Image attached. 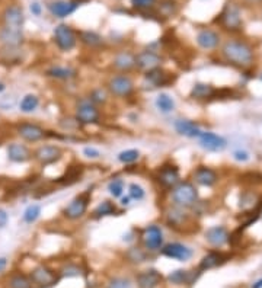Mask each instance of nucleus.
<instances>
[{
	"label": "nucleus",
	"instance_id": "nucleus-1",
	"mask_svg": "<svg viewBox=\"0 0 262 288\" xmlns=\"http://www.w3.org/2000/svg\"><path fill=\"white\" fill-rule=\"evenodd\" d=\"M221 54L224 60L235 67L248 69L254 64V48L245 41H227L221 48Z\"/></svg>",
	"mask_w": 262,
	"mask_h": 288
},
{
	"label": "nucleus",
	"instance_id": "nucleus-4",
	"mask_svg": "<svg viewBox=\"0 0 262 288\" xmlns=\"http://www.w3.org/2000/svg\"><path fill=\"white\" fill-rule=\"evenodd\" d=\"M105 89L108 90L109 96H114V98H118V99H127V98L134 95L135 83L131 79L130 75L117 73V75H112L106 80Z\"/></svg>",
	"mask_w": 262,
	"mask_h": 288
},
{
	"label": "nucleus",
	"instance_id": "nucleus-49",
	"mask_svg": "<svg viewBox=\"0 0 262 288\" xmlns=\"http://www.w3.org/2000/svg\"><path fill=\"white\" fill-rule=\"evenodd\" d=\"M233 157L237 162H248L249 160V153L245 152V150H236L233 153Z\"/></svg>",
	"mask_w": 262,
	"mask_h": 288
},
{
	"label": "nucleus",
	"instance_id": "nucleus-25",
	"mask_svg": "<svg viewBox=\"0 0 262 288\" xmlns=\"http://www.w3.org/2000/svg\"><path fill=\"white\" fill-rule=\"evenodd\" d=\"M45 76L58 82H70L78 78L79 72L72 66H51L45 70Z\"/></svg>",
	"mask_w": 262,
	"mask_h": 288
},
{
	"label": "nucleus",
	"instance_id": "nucleus-17",
	"mask_svg": "<svg viewBox=\"0 0 262 288\" xmlns=\"http://www.w3.org/2000/svg\"><path fill=\"white\" fill-rule=\"evenodd\" d=\"M175 78L172 76V73H169L163 67H156L144 73V82L150 86V89H160V87L171 86Z\"/></svg>",
	"mask_w": 262,
	"mask_h": 288
},
{
	"label": "nucleus",
	"instance_id": "nucleus-9",
	"mask_svg": "<svg viewBox=\"0 0 262 288\" xmlns=\"http://www.w3.org/2000/svg\"><path fill=\"white\" fill-rule=\"evenodd\" d=\"M189 223H191V214L188 212V209L172 204L165 209V224L169 229L182 232L189 226Z\"/></svg>",
	"mask_w": 262,
	"mask_h": 288
},
{
	"label": "nucleus",
	"instance_id": "nucleus-47",
	"mask_svg": "<svg viewBox=\"0 0 262 288\" xmlns=\"http://www.w3.org/2000/svg\"><path fill=\"white\" fill-rule=\"evenodd\" d=\"M129 197L134 201H141L146 197V191L140 183H130L129 185Z\"/></svg>",
	"mask_w": 262,
	"mask_h": 288
},
{
	"label": "nucleus",
	"instance_id": "nucleus-8",
	"mask_svg": "<svg viewBox=\"0 0 262 288\" xmlns=\"http://www.w3.org/2000/svg\"><path fill=\"white\" fill-rule=\"evenodd\" d=\"M155 181L159 185V188H162L165 191H171L175 185H178L182 181L179 167L176 165H174L172 162L163 163L155 173Z\"/></svg>",
	"mask_w": 262,
	"mask_h": 288
},
{
	"label": "nucleus",
	"instance_id": "nucleus-5",
	"mask_svg": "<svg viewBox=\"0 0 262 288\" xmlns=\"http://www.w3.org/2000/svg\"><path fill=\"white\" fill-rule=\"evenodd\" d=\"M92 189H93V186L83 191V192H80L64 208L61 209V214L66 220L78 221L87 214L89 204H90V200H92Z\"/></svg>",
	"mask_w": 262,
	"mask_h": 288
},
{
	"label": "nucleus",
	"instance_id": "nucleus-38",
	"mask_svg": "<svg viewBox=\"0 0 262 288\" xmlns=\"http://www.w3.org/2000/svg\"><path fill=\"white\" fill-rule=\"evenodd\" d=\"M87 98H89V101H90L92 104H95L98 108H101V106H105V105L108 104V101H109V93H108V90H106L105 87H93V89L89 92Z\"/></svg>",
	"mask_w": 262,
	"mask_h": 288
},
{
	"label": "nucleus",
	"instance_id": "nucleus-54",
	"mask_svg": "<svg viewBox=\"0 0 262 288\" xmlns=\"http://www.w3.org/2000/svg\"><path fill=\"white\" fill-rule=\"evenodd\" d=\"M252 288H262V278L260 280V281H257V283L252 286Z\"/></svg>",
	"mask_w": 262,
	"mask_h": 288
},
{
	"label": "nucleus",
	"instance_id": "nucleus-53",
	"mask_svg": "<svg viewBox=\"0 0 262 288\" xmlns=\"http://www.w3.org/2000/svg\"><path fill=\"white\" fill-rule=\"evenodd\" d=\"M6 266H7V259L6 258H0V272L4 271Z\"/></svg>",
	"mask_w": 262,
	"mask_h": 288
},
{
	"label": "nucleus",
	"instance_id": "nucleus-32",
	"mask_svg": "<svg viewBox=\"0 0 262 288\" xmlns=\"http://www.w3.org/2000/svg\"><path fill=\"white\" fill-rule=\"evenodd\" d=\"M216 89L214 86H211L209 83H203V82H197L194 83V86L191 87L189 96L195 101H207L210 98H214L216 95Z\"/></svg>",
	"mask_w": 262,
	"mask_h": 288
},
{
	"label": "nucleus",
	"instance_id": "nucleus-12",
	"mask_svg": "<svg viewBox=\"0 0 262 288\" xmlns=\"http://www.w3.org/2000/svg\"><path fill=\"white\" fill-rule=\"evenodd\" d=\"M141 243L147 252L150 253L159 252L165 243V236H163L162 227L159 224H149L147 227H144L141 233Z\"/></svg>",
	"mask_w": 262,
	"mask_h": 288
},
{
	"label": "nucleus",
	"instance_id": "nucleus-56",
	"mask_svg": "<svg viewBox=\"0 0 262 288\" xmlns=\"http://www.w3.org/2000/svg\"><path fill=\"white\" fill-rule=\"evenodd\" d=\"M4 89H6L4 83H1V82H0V93H1V92H4Z\"/></svg>",
	"mask_w": 262,
	"mask_h": 288
},
{
	"label": "nucleus",
	"instance_id": "nucleus-10",
	"mask_svg": "<svg viewBox=\"0 0 262 288\" xmlns=\"http://www.w3.org/2000/svg\"><path fill=\"white\" fill-rule=\"evenodd\" d=\"M29 278H31L34 286H37V287L40 288L54 287L60 281L58 272L52 271L51 268H48L45 265H38L34 269H31Z\"/></svg>",
	"mask_w": 262,
	"mask_h": 288
},
{
	"label": "nucleus",
	"instance_id": "nucleus-37",
	"mask_svg": "<svg viewBox=\"0 0 262 288\" xmlns=\"http://www.w3.org/2000/svg\"><path fill=\"white\" fill-rule=\"evenodd\" d=\"M7 288H32L34 284L29 278V275L21 274V272H15L7 278Z\"/></svg>",
	"mask_w": 262,
	"mask_h": 288
},
{
	"label": "nucleus",
	"instance_id": "nucleus-43",
	"mask_svg": "<svg viewBox=\"0 0 262 288\" xmlns=\"http://www.w3.org/2000/svg\"><path fill=\"white\" fill-rule=\"evenodd\" d=\"M83 274V269L78 263H66L60 271L58 275L60 278H72V277H80Z\"/></svg>",
	"mask_w": 262,
	"mask_h": 288
},
{
	"label": "nucleus",
	"instance_id": "nucleus-27",
	"mask_svg": "<svg viewBox=\"0 0 262 288\" xmlns=\"http://www.w3.org/2000/svg\"><path fill=\"white\" fill-rule=\"evenodd\" d=\"M7 159L13 163H26L32 159V152L29 147L21 143H10L7 146Z\"/></svg>",
	"mask_w": 262,
	"mask_h": 288
},
{
	"label": "nucleus",
	"instance_id": "nucleus-26",
	"mask_svg": "<svg viewBox=\"0 0 262 288\" xmlns=\"http://www.w3.org/2000/svg\"><path fill=\"white\" fill-rule=\"evenodd\" d=\"M206 240L214 247H221L230 240V233L224 226H213L206 232Z\"/></svg>",
	"mask_w": 262,
	"mask_h": 288
},
{
	"label": "nucleus",
	"instance_id": "nucleus-22",
	"mask_svg": "<svg viewBox=\"0 0 262 288\" xmlns=\"http://www.w3.org/2000/svg\"><path fill=\"white\" fill-rule=\"evenodd\" d=\"M79 6L80 3H78L76 0H55V1L48 3V10L52 16L63 19L75 13Z\"/></svg>",
	"mask_w": 262,
	"mask_h": 288
},
{
	"label": "nucleus",
	"instance_id": "nucleus-40",
	"mask_svg": "<svg viewBox=\"0 0 262 288\" xmlns=\"http://www.w3.org/2000/svg\"><path fill=\"white\" fill-rule=\"evenodd\" d=\"M82 172H83L82 166H70L69 170L66 172V175L58 178L57 182L61 183V185H72V183L78 182L82 178Z\"/></svg>",
	"mask_w": 262,
	"mask_h": 288
},
{
	"label": "nucleus",
	"instance_id": "nucleus-46",
	"mask_svg": "<svg viewBox=\"0 0 262 288\" xmlns=\"http://www.w3.org/2000/svg\"><path fill=\"white\" fill-rule=\"evenodd\" d=\"M157 0H131V6L138 12H147V10H153L156 6Z\"/></svg>",
	"mask_w": 262,
	"mask_h": 288
},
{
	"label": "nucleus",
	"instance_id": "nucleus-55",
	"mask_svg": "<svg viewBox=\"0 0 262 288\" xmlns=\"http://www.w3.org/2000/svg\"><path fill=\"white\" fill-rule=\"evenodd\" d=\"M245 1H246V3H254V4H255V3H261L262 0H245Z\"/></svg>",
	"mask_w": 262,
	"mask_h": 288
},
{
	"label": "nucleus",
	"instance_id": "nucleus-3",
	"mask_svg": "<svg viewBox=\"0 0 262 288\" xmlns=\"http://www.w3.org/2000/svg\"><path fill=\"white\" fill-rule=\"evenodd\" d=\"M75 120L80 125H99L102 123L101 108L92 104L87 96H83L75 106Z\"/></svg>",
	"mask_w": 262,
	"mask_h": 288
},
{
	"label": "nucleus",
	"instance_id": "nucleus-2",
	"mask_svg": "<svg viewBox=\"0 0 262 288\" xmlns=\"http://www.w3.org/2000/svg\"><path fill=\"white\" fill-rule=\"evenodd\" d=\"M171 203L172 206L181 207V208L189 209L194 208L200 203V194L195 186V183L189 181H181L169 191Z\"/></svg>",
	"mask_w": 262,
	"mask_h": 288
},
{
	"label": "nucleus",
	"instance_id": "nucleus-6",
	"mask_svg": "<svg viewBox=\"0 0 262 288\" xmlns=\"http://www.w3.org/2000/svg\"><path fill=\"white\" fill-rule=\"evenodd\" d=\"M54 44L61 52H70L78 45V32L67 24H58L52 32Z\"/></svg>",
	"mask_w": 262,
	"mask_h": 288
},
{
	"label": "nucleus",
	"instance_id": "nucleus-52",
	"mask_svg": "<svg viewBox=\"0 0 262 288\" xmlns=\"http://www.w3.org/2000/svg\"><path fill=\"white\" fill-rule=\"evenodd\" d=\"M130 201L131 198L129 195H126V197L123 195V197L120 198V206H121V207H129V206H130Z\"/></svg>",
	"mask_w": 262,
	"mask_h": 288
},
{
	"label": "nucleus",
	"instance_id": "nucleus-44",
	"mask_svg": "<svg viewBox=\"0 0 262 288\" xmlns=\"http://www.w3.org/2000/svg\"><path fill=\"white\" fill-rule=\"evenodd\" d=\"M140 159V152L137 149H129V150H123L118 155V162L123 165H132Z\"/></svg>",
	"mask_w": 262,
	"mask_h": 288
},
{
	"label": "nucleus",
	"instance_id": "nucleus-21",
	"mask_svg": "<svg viewBox=\"0 0 262 288\" xmlns=\"http://www.w3.org/2000/svg\"><path fill=\"white\" fill-rule=\"evenodd\" d=\"M0 42L4 45V48L18 50L24 44V31L1 26L0 28Z\"/></svg>",
	"mask_w": 262,
	"mask_h": 288
},
{
	"label": "nucleus",
	"instance_id": "nucleus-18",
	"mask_svg": "<svg viewBox=\"0 0 262 288\" xmlns=\"http://www.w3.org/2000/svg\"><path fill=\"white\" fill-rule=\"evenodd\" d=\"M165 258L169 259H175V261L185 262L188 259H191L192 256V250L191 247H188L186 245L179 243V242H171L168 245H163L162 249L159 250Z\"/></svg>",
	"mask_w": 262,
	"mask_h": 288
},
{
	"label": "nucleus",
	"instance_id": "nucleus-16",
	"mask_svg": "<svg viewBox=\"0 0 262 288\" xmlns=\"http://www.w3.org/2000/svg\"><path fill=\"white\" fill-rule=\"evenodd\" d=\"M111 67L117 73L130 75L131 72L135 70V54L130 51V50L117 51L114 58H112V61H111Z\"/></svg>",
	"mask_w": 262,
	"mask_h": 288
},
{
	"label": "nucleus",
	"instance_id": "nucleus-33",
	"mask_svg": "<svg viewBox=\"0 0 262 288\" xmlns=\"http://www.w3.org/2000/svg\"><path fill=\"white\" fill-rule=\"evenodd\" d=\"M227 261V256L221 252H217V250H213V252H209L201 262L198 265V271H209V269H213V268H217L220 265H223L224 262Z\"/></svg>",
	"mask_w": 262,
	"mask_h": 288
},
{
	"label": "nucleus",
	"instance_id": "nucleus-42",
	"mask_svg": "<svg viewBox=\"0 0 262 288\" xmlns=\"http://www.w3.org/2000/svg\"><path fill=\"white\" fill-rule=\"evenodd\" d=\"M40 215H41V206L40 204H31L24 211L22 220L25 221L26 224H32L40 218Z\"/></svg>",
	"mask_w": 262,
	"mask_h": 288
},
{
	"label": "nucleus",
	"instance_id": "nucleus-23",
	"mask_svg": "<svg viewBox=\"0 0 262 288\" xmlns=\"http://www.w3.org/2000/svg\"><path fill=\"white\" fill-rule=\"evenodd\" d=\"M192 181L200 186L211 188L218 181V175L214 169H211L209 166H198L192 172Z\"/></svg>",
	"mask_w": 262,
	"mask_h": 288
},
{
	"label": "nucleus",
	"instance_id": "nucleus-34",
	"mask_svg": "<svg viewBox=\"0 0 262 288\" xmlns=\"http://www.w3.org/2000/svg\"><path fill=\"white\" fill-rule=\"evenodd\" d=\"M149 253L144 247H140V246H132L130 249H127L126 252V259L132 263V265H140V263H144V262L149 261Z\"/></svg>",
	"mask_w": 262,
	"mask_h": 288
},
{
	"label": "nucleus",
	"instance_id": "nucleus-20",
	"mask_svg": "<svg viewBox=\"0 0 262 288\" xmlns=\"http://www.w3.org/2000/svg\"><path fill=\"white\" fill-rule=\"evenodd\" d=\"M78 41L87 50H92V51H99L105 48V38L95 32V31H90V29H83V31H79L78 32Z\"/></svg>",
	"mask_w": 262,
	"mask_h": 288
},
{
	"label": "nucleus",
	"instance_id": "nucleus-30",
	"mask_svg": "<svg viewBox=\"0 0 262 288\" xmlns=\"http://www.w3.org/2000/svg\"><path fill=\"white\" fill-rule=\"evenodd\" d=\"M175 131L188 138H198V135L203 132L200 125L191 120H176L175 121Z\"/></svg>",
	"mask_w": 262,
	"mask_h": 288
},
{
	"label": "nucleus",
	"instance_id": "nucleus-15",
	"mask_svg": "<svg viewBox=\"0 0 262 288\" xmlns=\"http://www.w3.org/2000/svg\"><path fill=\"white\" fill-rule=\"evenodd\" d=\"M1 22L3 26L12 28V29H21L24 31L25 25V13L21 4H9L1 12Z\"/></svg>",
	"mask_w": 262,
	"mask_h": 288
},
{
	"label": "nucleus",
	"instance_id": "nucleus-7",
	"mask_svg": "<svg viewBox=\"0 0 262 288\" xmlns=\"http://www.w3.org/2000/svg\"><path fill=\"white\" fill-rule=\"evenodd\" d=\"M218 24L223 29L230 31V32H237L242 29L243 21H242V12L239 4L235 1H227L218 16Z\"/></svg>",
	"mask_w": 262,
	"mask_h": 288
},
{
	"label": "nucleus",
	"instance_id": "nucleus-24",
	"mask_svg": "<svg viewBox=\"0 0 262 288\" xmlns=\"http://www.w3.org/2000/svg\"><path fill=\"white\" fill-rule=\"evenodd\" d=\"M163 277L157 269H146L137 274L135 283L138 288H156L162 284Z\"/></svg>",
	"mask_w": 262,
	"mask_h": 288
},
{
	"label": "nucleus",
	"instance_id": "nucleus-14",
	"mask_svg": "<svg viewBox=\"0 0 262 288\" xmlns=\"http://www.w3.org/2000/svg\"><path fill=\"white\" fill-rule=\"evenodd\" d=\"M165 58L156 50H143L135 54V69L146 73L149 70H153L156 67H162Z\"/></svg>",
	"mask_w": 262,
	"mask_h": 288
},
{
	"label": "nucleus",
	"instance_id": "nucleus-36",
	"mask_svg": "<svg viewBox=\"0 0 262 288\" xmlns=\"http://www.w3.org/2000/svg\"><path fill=\"white\" fill-rule=\"evenodd\" d=\"M194 280V275L189 271L185 269H175L168 275V281L175 286H183V284H191Z\"/></svg>",
	"mask_w": 262,
	"mask_h": 288
},
{
	"label": "nucleus",
	"instance_id": "nucleus-35",
	"mask_svg": "<svg viewBox=\"0 0 262 288\" xmlns=\"http://www.w3.org/2000/svg\"><path fill=\"white\" fill-rule=\"evenodd\" d=\"M155 104H156V108L162 114H171L176 108V104H175L174 98L169 93H165V92H160L157 95Z\"/></svg>",
	"mask_w": 262,
	"mask_h": 288
},
{
	"label": "nucleus",
	"instance_id": "nucleus-41",
	"mask_svg": "<svg viewBox=\"0 0 262 288\" xmlns=\"http://www.w3.org/2000/svg\"><path fill=\"white\" fill-rule=\"evenodd\" d=\"M124 188H126V183H124L123 179H120V178H114V179H111L109 183H108V192H109V195L114 200L121 198L124 195Z\"/></svg>",
	"mask_w": 262,
	"mask_h": 288
},
{
	"label": "nucleus",
	"instance_id": "nucleus-45",
	"mask_svg": "<svg viewBox=\"0 0 262 288\" xmlns=\"http://www.w3.org/2000/svg\"><path fill=\"white\" fill-rule=\"evenodd\" d=\"M106 288H135V284L131 281L130 278L115 277V278H111V280L108 281Z\"/></svg>",
	"mask_w": 262,
	"mask_h": 288
},
{
	"label": "nucleus",
	"instance_id": "nucleus-50",
	"mask_svg": "<svg viewBox=\"0 0 262 288\" xmlns=\"http://www.w3.org/2000/svg\"><path fill=\"white\" fill-rule=\"evenodd\" d=\"M29 9H31V13H32L34 16H41L43 7H41V4H40L38 1H34V3H31Z\"/></svg>",
	"mask_w": 262,
	"mask_h": 288
},
{
	"label": "nucleus",
	"instance_id": "nucleus-28",
	"mask_svg": "<svg viewBox=\"0 0 262 288\" xmlns=\"http://www.w3.org/2000/svg\"><path fill=\"white\" fill-rule=\"evenodd\" d=\"M197 44L203 50H214L220 44V35L213 29H201L197 34Z\"/></svg>",
	"mask_w": 262,
	"mask_h": 288
},
{
	"label": "nucleus",
	"instance_id": "nucleus-13",
	"mask_svg": "<svg viewBox=\"0 0 262 288\" xmlns=\"http://www.w3.org/2000/svg\"><path fill=\"white\" fill-rule=\"evenodd\" d=\"M16 134L26 143H40L50 135L48 131L44 127H41L40 124H35V123H29V121L19 123L16 125Z\"/></svg>",
	"mask_w": 262,
	"mask_h": 288
},
{
	"label": "nucleus",
	"instance_id": "nucleus-29",
	"mask_svg": "<svg viewBox=\"0 0 262 288\" xmlns=\"http://www.w3.org/2000/svg\"><path fill=\"white\" fill-rule=\"evenodd\" d=\"M159 21L171 19L178 13V1L176 0H157L155 6Z\"/></svg>",
	"mask_w": 262,
	"mask_h": 288
},
{
	"label": "nucleus",
	"instance_id": "nucleus-19",
	"mask_svg": "<svg viewBox=\"0 0 262 288\" xmlns=\"http://www.w3.org/2000/svg\"><path fill=\"white\" fill-rule=\"evenodd\" d=\"M198 144L200 147H203L204 150L211 152V153H218V152H223L227 146V141L216 134V132H211V131H203L200 135H198Z\"/></svg>",
	"mask_w": 262,
	"mask_h": 288
},
{
	"label": "nucleus",
	"instance_id": "nucleus-39",
	"mask_svg": "<svg viewBox=\"0 0 262 288\" xmlns=\"http://www.w3.org/2000/svg\"><path fill=\"white\" fill-rule=\"evenodd\" d=\"M38 106H40V98L34 93H28L22 98V101L19 104V109L24 114H32L37 111Z\"/></svg>",
	"mask_w": 262,
	"mask_h": 288
},
{
	"label": "nucleus",
	"instance_id": "nucleus-48",
	"mask_svg": "<svg viewBox=\"0 0 262 288\" xmlns=\"http://www.w3.org/2000/svg\"><path fill=\"white\" fill-rule=\"evenodd\" d=\"M83 156H86L87 159H90V160H96V159L101 157V152L96 147L87 146V147L83 149Z\"/></svg>",
	"mask_w": 262,
	"mask_h": 288
},
{
	"label": "nucleus",
	"instance_id": "nucleus-51",
	"mask_svg": "<svg viewBox=\"0 0 262 288\" xmlns=\"http://www.w3.org/2000/svg\"><path fill=\"white\" fill-rule=\"evenodd\" d=\"M7 220H9L7 212H6L3 208H0V229H3V227L7 224Z\"/></svg>",
	"mask_w": 262,
	"mask_h": 288
},
{
	"label": "nucleus",
	"instance_id": "nucleus-31",
	"mask_svg": "<svg viewBox=\"0 0 262 288\" xmlns=\"http://www.w3.org/2000/svg\"><path fill=\"white\" fill-rule=\"evenodd\" d=\"M121 209L117 207V204L111 200H104L101 201L93 211H92V218L99 220V218H105V217H111V215H120Z\"/></svg>",
	"mask_w": 262,
	"mask_h": 288
},
{
	"label": "nucleus",
	"instance_id": "nucleus-11",
	"mask_svg": "<svg viewBox=\"0 0 262 288\" xmlns=\"http://www.w3.org/2000/svg\"><path fill=\"white\" fill-rule=\"evenodd\" d=\"M63 149L55 144H43L32 152V159L41 166H50L63 159Z\"/></svg>",
	"mask_w": 262,
	"mask_h": 288
}]
</instances>
